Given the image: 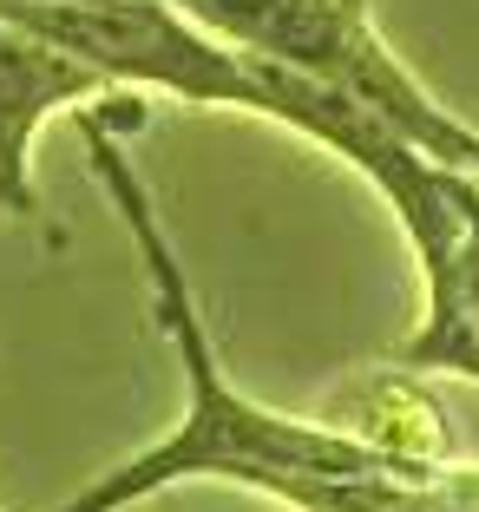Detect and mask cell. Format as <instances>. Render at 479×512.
Wrapping results in <instances>:
<instances>
[{"instance_id":"cell-4","label":"cell","mask_w":479,"mask_h":512,"mask_svg":"<svg viewBox=\"0 0 479 512\" xmlns=\"http://www.w3.org/2000/svg\"><path fill=\"white\" fill-rule=\"evenodd\" d=\"M0 7H7V0H0Z\"/></svg>"},{"instance_id":"cell-2","label":"cell","mask_w":479,"mask_h":512,"mask_svg":"<svg viewBox=\"0 0 479 512\" xmlns=\"http://www.w3.org/2000/svg\"><path fill=\"white\" fill-rule=\"evenodd\" d=\"M99 92H112V79L79 66L73 53L33 40V33L0 20V211L7 217H33V132L66 106H92Z\"/></svg>"},{"instance_id":"cell-1","label":"cell","mask_w":479,"mask_h":512,"mask_svg":"<svg viewBox=\"0 0 479 512\" xmlns=\"http://www.w3.org/2000/svg\"><path fill=\"white\" fill-rule=\"evenodd\" d=\"M138 125H145V99H125V106H112V112L79 106V132H86L92 171H99V184L112 191L119 217L132 224L138 250H145L151 289H158V322H165V335L178 342V362H184V375H191V414H184V427L171 440L138 453L132 467L92 480L86 493L66 499L60 512H119V506H132V499H151L171 480H191V473H224V480H250V486H270V493L289 486V480H414V486L434 480L420 460L388 453V447H375V440H348V434H322V427H302V421H276V414L250 407L217 375L210 335L191 309V283H184L158 217H151L145 184L125 165L119 132H138Z\"/></svg>"},{"instance_id":"cell-3","label":"cell","mask_w":479,"mask_h":512,"mask_svg":"<svg viewBox=\"0 0 479 512\" xmlns=\"http://www.w3.org/2000/svg\"><path fill=\"white\" fill-rule=\"evenodd\" d=\"M440 493L453 499V506H466V512H479V473H460V480H440Z\"/></svg>"}]
</instances>
